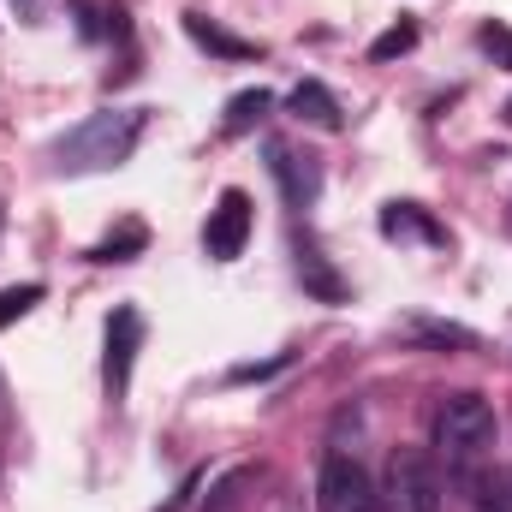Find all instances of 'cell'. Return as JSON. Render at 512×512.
<instances>
[{"label": "cell", "instance_id": "obj_1", "mask_svg": "<svg viewBox=\"0 0 512 512\" xmlns=\"http://www.w3.org/2000/svg\"><path fill=\"white\" fill-rule=\"evenodd\" d=\"M149 126V108H102L90 114L84 126H72L54 143V173H108V167H126L131 149L143 143Z\"/></svg>", "mask_w": 512, "mask_h": 512}, {"label": "cell", "instance_id": "obj_2", "mask_svg": "<svg viewBox=\"0 0 512 512\" xmlns=\"http://www.w3.org/2000/svg\"><path fill=\"white\" fill-rule=\"evenodd\" d=\"M495 453V405L483 393H453L435 411V459H447V471L459 483H471Z\"/></svg>", "mask_w": 512, "mask_h": 512}, {"label": "cell", "instance_id": "obj_3", "mask_svg": "<svg viewBox=\"0 0 512 512\" xmlns=\"http://www.w3.org/2000/svg\"><path fill=\"white\" fill-rule=\"evenodd\" d=\"M441 495H447V483H441L435 453H423V447H393L387 483H382V512H441Z\"/></svg>", "mask_w": 512, "mask_h": 512}, {"label": "cell", "instance_id": "obj_4", "mask_svg": "<svg viewBox=\"0 0 512 512\" xmlns=\"http://www.w3.org/2000/svg\"><path fill=\"white\" fill-rule=\"evenodd\" d=\"M316 512H382V489L370 483V471L352 453H328L316 471Z\"/></svg>", "mask_w": 512, "mask_h": 512}, {"label": "cell", "instance_id": "obj_5", "mask_svg": "<svg viewBox=\"0 0 512 512\" xmlns=\"http://www.w3.org/2000/svg\"><path fill=\"white\" fill-rule=\"evenodd\" d=\"M245 239H251V197L221 191V203L209 209V227H203V251L215 262H233V256H245Z\"/></svg>", "mask_w": 512, "mask_h": 512}, {"label": "cell", "instance_id": "obj_6", "mask_svg": "<svg viewBox=\"0 0 512 512\" xmlns=\"http://www.w3.org/2000/svg\"><path fill=\"white\" fill-rule=\"evenodd\" d=\"M137 346H143V316H137L131 304H120V310L108 316V358H102V376H108V393H114V399H126Z\"/></svg>", "mask_w": 512, "mask_h": 512}, {"label": "cell", "instance_id": "obj_7", "mask_svg": "<svg viewBox=\"0 0 512 512\" xmlns=\"http://www.w3.org/2000/svg\"><path fill=\"white\" fill-rule=\"evenodd\" d=\"M268 173L280 179V197H286L292 209H310V203L322 197V167H316V155H298L292 143H268Z\"/></svg>", "mask_w": 512, "mask_h": 512}, {"label": "cell", "instance_id": "obj_8", "mask_svg": "<svg viewBox=\"0 0 512 512\" xmlns=\"http://www.w3.org/2000/svg\"><path fill=\"white\" fill-rule=\"evenodd\" d=\"M286 108H292L304 126H316V131H340V126H346V108L334 102V90H328L322 78H304V84L286 96Z\"/></svg>", "mask_w": 512, "mask_h": 512}, {"label": "cell", "instance_id": "obj_9", "mask_svg": "<svg viewBox=\"0 0 512 512\" xmlns=\"http://www.w3.org/2000/svg\"><path fill=\"white\" fill-rule=\"evenodd\" d=\"M185 36L197 42V48H209V54H221V60H256L262 48L245 42V36H233V30H221L209 12H185Z\"/></svg>", "mask_w": 512, "mask_h": 512}, {"label": "cell", "instance_id": "obj_10", "mask_svg": "<svg viewBox=\"0 0 512 512\" xmlns=\"http://www.w3.org/2000/svg\"><path fill=\"white\" fill-rule=\"evenodd\" d=\"M382 233L387 239H429V245H447V227L429 221L417 203H387L382 209Z\"/></svg>", "mask_w": 512, "mask_h": 512}, {"label": "cell", "instance_id": "obj_11", "mask_svg": "<svg viewBox=\"0 0 512 512\" xmlns=\"http://www.w3.org/2000/svg\"><path fill=\"white\" fill-rule=\"evenodd\" d=\"M298 280H304V292H316L322 304H346V280L328 268L322 251H298Z\"/></svg>", "mask_w": 512, "mask_h": 512}, {"label": "cell", "instance_id": "obj_12", "mask_svg": "<svg viewBox=\"0 0 512 512\" xmlns=\"http://www.w3.org/2000/svg\"><path fill=\"white\" fill-rule=\"evenodd\" d=\"M268 108H274V96H268V90H239V96L227 102V120H221V131H227V137H245V131L268 114Z\"/></svg>", "mask_w": 512, "mask_h": 512}, {"label": "cell", "instance_id": "obj_13", "mask_svg": "<svg viewBox=\"0 0 512 512\" xmlns=\"http://www.w3.org/2000/svg\"><path fill=\"white\" fill-rule=\"evenodd\" d=\"M465 489H477L471 495L477 512H512V471H477Z\"/></svg>", "mask_w": 512, "mask_h": 512}, {"label": "cell", "instance_id": "obj_14", "mask_svg": "<svg viewBox=\"0 0 512 512\" xmlns=\"http://www.w3.org/2000/svg\"><path fill=\"white\" fill-rule=\"evenodd\" d=\"M143 245H149V227H143V221H126L120 233H108V239L90 251V262H131Z\"/></svg>", "mask_w": 512, "mask_h": 512}, {"label": "cell", "instance_id": "obj_15", "mask_svg": "<svg viewBox=\"0 0 512 512\" xmlns=\"http://www.w3.org/2000/svg\"><path fill=\"white\" fill-rule=\"evenodd\" d=\"M42 304V280H24V286H6L0 292V328H12L18 316H30Z\"/></svg>", "mask_w": 512, "mask_h": 512}, {"label": "cell", "instance_id": "obj_16", "mask_svg": "<svg viewBox=\"0 0 512 512\" xmlns=\"http://www.w3.org/2000/svg\"><path fill=\"white\" fill-rule=\"evenodd\" d=\"M411 48H417V24L399 18L393 30H382V36L370 42V60H399V54H411Z\"/></svg>", "mask_w": 512, "mask_h": 512}, {"label": "cell", "instance_id": "obj_17", "mask_svg": "<svg viewBox=\"0 0 512 512\" xmlns=\"http://www.w3.org/2000/svg\"><path fill=\"white\" fill-rule=\"evenodd\" d=\"M411 334L429 340V346H477V334L459 328V322H411Z\"/></svg>", "mask_w": 512, "mask_h": 512}, {"label": "cell", "instance_id": "obj_18", "mask_svg": "<svg viewBox=\"0 0 512 512\" xmlns=\"http://www.w3.org/2000/svg\"><path fill=\"white\" fill-rule=\"evenodd\" d=\"M477 48H483L495 66H507L512 72V30L507 24H483V30H477Z\"/></svg>", "mask_w": 512, "mask_h": 512}, {"label": "cell", "instance_id": "obj_19", "mask_svg": "<svg viewBox=\"0 0 512 512\" xmlns=\"http://www.w3.org/2000/svg\"><path fill=\"white\" fill-rule=\"evenodd\" d=\"M280 364H286V358H268V364H239V370H233V382H262V376H274Z\"/></svg>", "mask_w": 512, "mask_h": 512}, {"label": "cell", "instance_id": "obj_20", "mask_svg": "<svg viewBox=\"0 0 512 512\" xmlns=\"http://www.w3.org/2000/svg\"><path fill=\"white\" fill-rule=\"evenodd\" d=\"M12 6H18V18H36L42 12V0H12Z\"/></svg>", "mask_w": 512, "mask_h": 512}, {"label": "cell", "instance_id": "obj_21", "mask_svg": "<svg viewBox=\"0 0 512 512\" xmlns=\"http://www.w3.org/2000/svg\"><path fill=\"white\" fill-rule=\"evenodd\" d=\"M0 227H6V209H0Z\"/></svg>", "mask_w": 512, "mask_h": 512}]
</instances>
